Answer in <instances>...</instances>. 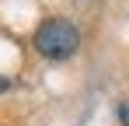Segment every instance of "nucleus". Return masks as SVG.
Here are the masks:
<instances>
[{"label": "nucleus", "instance_id": "obj_1", "mask_svg": "<svg viewBox=\"0 0 129 126\" xmlns=\"http://www.w3.org/2000/svg\"><path fill=\"white\" fill-rule=\"evenodd\" d=\"M77 46H80V32L63 18H49L35 32V49L45 60H66V56L77 53Z\"/></svg>", "mask_w": 129, "mask_h": 126}, {"label": "nucleus", "instance_id": "obj_2", "mask_svg": "<svg viewBox=\"0 0 129 126\" xmlns=\"http://www.w3.org/2000/svg\"><path fill=\"white\" fill-rule=\"evenodd\" d=\"M119 116H122V123H129V105H122V112H119Z\"/></svg>", "mask_w": 129, "mask_h": 126}, {"label": "nucleus", "instance_id": "obj_3", "mask_svg": "<svg viewBox=\"0 0 129 126\" xmlns=\"http://www.w3.org/2000/svg\"><path fill=\"white\" fill-rule=\"evenodd\" d=\"M4 88H7V81H0V91H4Z\"/></svg>", "mask_w": 129, "mask_h": 126}, {"label": "nucleus", "instance_id": "obj_4", "mask_svg": "<svg viewBox=\"0 0 129 126\" xmlns=\"http://www.w3.org/2000/svg\"><path fill=\"white\" fill-rule=\"evenodd\" d=\"M122 126H129V123H122Z\"/></svg>", "mask_w": 129, "mask_h": 126}]
</instances>
